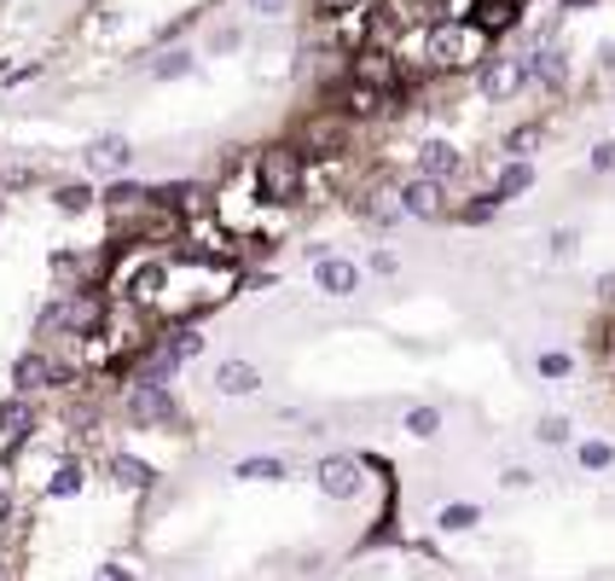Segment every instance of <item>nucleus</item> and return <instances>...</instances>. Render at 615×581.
<instances>
[{
	"label": "nucleus",
	"instance_id": "58836bf2",
	"mask_svg": "<svg viewBox=\"0 0 615 581\" xmlns=\"http://www.w3.org/2000/svg\"><path fill=\"white\" fill-rule=\"evenodd\" d=\"M12 523V494H7V483H0V529Z\"/></svg>",
	"mask_w": 615,
	"mask_h": 581
},
{
	"label": "nucleus",
	"instance_id": "9d476101",
	"mask_svg": "<svg viewBox=\"0 0 615 581\" xmlns=\"http://www.w3.org/2000/svg\"><path fill=\"white\" fill-rule=\"evenodd\" d=\"M64 384V367L53 361V349L36 343L12 361V395H41V390H59Z\"/></svg>",
	"mask_w": 615,
	"mask_h": 581
},
{
	"label": "nucleus",
	"instance_id": "c85d7f7f",
	"mask_svg": "<svg viewBox=\"0 0 615 581\" xmlns=\"http://www.w3.org/2000/svg\"><path fill=\"white\" fill-rule=\"evenodd\" d=\"M546 257L552 262H575L581 257V227H569V221L552 227V233H546Z\"/></svg>",
	"mask_w": 615,
	"mask_h": 581
},
{
	"label": "nucleus",
	"instance_id": "a878e982",
	"mask_svg": "<svg viewBox=\"0 0 615 581\" xmlns=\"http://www.w3.org/2000/svg\"><path fill=\"white\" fill-rule=\"evenodd\" d=\"M575 355H569V349H541V355H534V372H541L546 378V384H563V378H575Z\"/></svg>",
	"mask_w": 615,
	"mask_h": 581
},
{
	"label": "nucleus",
	"instance_id": "72a5a7b5",
	"mask_svg": "<svg viewBox=\"0 0 615 581\" xmlns=\"http://www.w3.org/2000/svg\"><path fill=\"white\" fill-rule=\"evenodd\" d=\"M500 489H511V494L534 489V471H528V465H505V471H500Z\"/></svg>",
	"mask_w": 615,
	"mask_h": 581
},
{
	"label": "nucleus",
	"instance_id": "f8f14e48",
	"mask_svg": "<svg viewBox=\"0 0 615 581\" xmlns=\"http://www.w3.org/2000/svg\"><path fill=\"white\" fill-rule=\"evenodd\" d=\"M413 169L430 174V181H458V174H465V151H458L447 134H430V140H419V151H413Z\"/></svg>",
	"mask_w": 615,
	"mask_h": 581
},
{
	"label": "nucleus",
	"instance_id": "7ed1b4c3",
	"mask_svg": "<svg viewBox=\"0 0 615 581\" xmlns=\"http://www.w3.org/2000/svg\"><path fill=\"white\" fill-rule=\"evenodd\" d=\"M122 419L134 424V431H174V424H186V413H181V401H174L169 384H128Z\"/></svg>",
	"mask_w": 615,
	"mask_h": 581
},
{
	"label": "nucleus",
	"instance_id": "e433bc0d",
	"mask_svg": "<svg viewBox=\"0 0 615 581\" xmlns=\"http://www.w3.org/2000/svg\"><path fill=\"white\" fill-rule=\"evenodd\" d=\"M250 12H262V18H285V12H291V0H250Z\"/></svg>",
	"mask_w": 615,
	"mask_h": 581
},
{
	"label": "nucleus",
	"instance_id": "423d86ee",
	"mask_svg": "<svg viewBox=\"0 0 615 581\" xmlns=\"http://www.w3.org/2000/svg\"><path fill=\"white\" fill-rule=\"evenodd\" d=\"M134 158H140V146L128 140L122 129L93 134L82 146V174H88V181H122V174H134Z\"/></svg>",
	"mask_w": 615,
	"mask_h": 581
},
{
	"label": "nucleus",
	"instance_id": "a211bd4d",
	"mask_svg": "<svg viewBox=\"0 0 615 581\" xmlns=\"http://www.w3.org/2000/svg\"><path fill=\"white\" fill-rule=\"evenodd\" d=\"M442 424H447V413L435 408V401H413V408L401 413V431L413 442H435V437H442Z\"/></svg>",
	"mask_w": 615,
	"mask_h": 581
},
{
	"label": "nucleus",
	"instance_id": "0eeeda50",
	"mask_svg": "<svg viewBox=\"0 0 615 581\" xmlns=\"http://www.w3.org/2000/svg\"><path fill=\"white\" fill-rule=\"evenodd\" d=\"M366 262H354V257H343V250H331L325 262H308V286H314L320 297H331V302H343V297H361L366 291Z\"/></svg>",
	"mask_w": 615,
	"mask_h": 581
},
{
	"label": "nucleus",
	"instance_id": "1a4fd4ad",
	"mask_svg": "<svg viewBox=\"0 0 615 581\" xmlns=\"http://www.w3.org/2000/svg\"><path fill=\"white\" fill-rule=\"evenodd\" d=\"M314 489L325 500H361L366 494V465L354 460V453H325L314 465Z\"/></svg>",
	"mask_w": 615,
	"mask_h": 581
},
{
	"label": "nucleus",
	"instance_id": "39448f33",
	"mask_svg": "<svg viewBox=\"0 0 615 581\" xmlns=\"http://www.w3.org/2000/svg\"><path fill=\"white\" fill-rule=\"evenodd\" d=\"M395 204H401L406 221H424V227H435V221H447V216H453L447 181H430V174H419V169L395 181Z\"/></svg>",
	"mask_w": 615,
	"mask_h": 581
},
{
	"label": "nucleus",
	"instance_id": "b1692460",
	"mask_svg": "<svg viewBox=\"0 0 615 581\" xmlns=\"http://www.w3.org/2000/svg\"><path fill=\"white\" fill-rule=\"evenodd\" d=\"M575 465L593 471V477L609 471V465H615V442H609V437H581V442H575Z\"/></svg>",
	"mask_w": 615,
	"mask_h": 581
},
{
	"label": "nucleus",
	"instance_id": "dca6fc26",
	"mask_svg": "<svg viewBox=\"0 0 615 581\" xmlns=\"http://www.w3.org/2000/svg\"><path fill=\"white\" fill-rule=\"evenodd\" d=\"M36 431V395H12V401H0V442H23Z\"/></svg>",
	"mask_w": 615,
	"mask_h": 581
},
{
	"label": "nucleus",
	"instance_id": "412c9836",
	"mask_svg": "<svg viewBox=\"0 0 615 581\" xmlns=\"http://www.w3.org/2000/svg\"><path fill=\"white\" fill-rule=\"evenodd\" d=\"M285 460H279V453H250V460H239L233 465V477L239 483H285Z\"/></svg>",
	"mask_w": 615,
	"mask_h": 581
},
{
	"label": "nucleus",
	"instance_id": "a19ab883",
	"mask_svg": "<svg viewBox=\"0 0 615 581\" xmlns=\"http://www.w3.org/2000/svg\"><path fill=\"white\" fill-rule=\"evenodd\" d=\"M0 7H7V0H0Z\"/></svg>",
	"mask_w": 615,
	"mask_h": 581
},
{
	"label": "nucleus",
	"instance_id": "ea45409f",
	"mask_svg": "<svg viewBox=\"0 0 615 581\" xmlns=\"http://www.w3.org/2000/svg\"><path fill=\"white\" fill-rule=\"evenodd\" d=\"M581 7H593V0H563V12H581Z\"/></svg>",
	"mask_w": 615,
	"mask_h": 581
},
{
	"label": "nucleus",
	"instance_id": "c756f323",
	"mask_svg": "<svg viewBox=\"0 0 615 581\" xmlns=\"http://www.w3.org/2000/svg\"><path fill=\"white\" fill-rule=\"evenodd\" d=\"M586 174H615V134L586 146Z\"/></svg>",
	"mask_w": 615,
	"mask_h": 581
},
{
	"label": "nucleus",
	"instance_id": "6e6552de",
	"mask_svg": "<svg viewBox=\"0 0 615 581\" xmlns=\"http://www.w3.org/2000/svg\"><path fill=\"white\" fill-rule=\"evenodd\" d=\"M349 76H354V82H366V88H377V93H401V88H406V64H401V53H390L383 41L361 47V53L349 59Z\"/></svg>",
	"mask_w": 615,
	"mask_h": 581
},
{
	"label": "nucleus",
	"instance_id": "6ab92c4d",
	"mask_svg": "<svg viewBox=\"0 0 615 581\" xmlns=\"http://www.w3.org/2000/svg\"><path fill=\"white\" fill-rule=\"evenodd\" d=\"M186 76H198L192 47H163V53L151 59V82H186Z\"/></svg>",
	"mask_w": 615,
	"mask_h": 581
},
{
	"label": "nucleus",
	"instance_id": "cd10ccee",
	"mask_svg": "<svg viewBox=\"0 0 615 581\" xmlns=\"http://www.w3.org/2000/svg\"><path fill=\"white\" fill-rule=\"evenodd\" d=\"M541 140H546L541 122H523V129H511V134L500 140V151H505V158H534V151H541Z\"/></svg>",
	"mask_w": 615,
	"mask_h": 581
},
{
	"label": "nucleus",
	"instance_id": "aec40b11",
	"mask_svg": "<svg viewBox=\"0 0 615 581\" xmlns=\"http://www.w3.org/2000/svg\"><path fill=\"white\" fill-rule=\"evenodd\" d=\"M476 523H482L476 500H447V507H435V529H442V535H471Z\"/></svg>",
	"mask_w": 615,
	"mask_h": 581
},
{
	"label": "nucleus",
	"instance_id": "c9c22d12",
	"mask_svg": "<svg viewBox=\"0 0 615 581\" xmlns=\"http://www.w3.org/2000/svg\"><path fill=\"white\" fill-rule=\"evenodd\" d=\"M593 297L604 302V309H615V268H604L598 280H593Z\"/></svg>",
	"mask_w": 615,
	"mask_h": 581
},
{
	"label": "nucleus",
	"instance_id": "f03ea898",
	"mask_svg": "<svg viewBox=\"0 0 615 581\" xmlns=\"http://www.w3.org/2000/svg\"><path fill=\"white\" fill-rule=\"evenodd\" d=\"M250 181H255V198L262 204H279L291 210L296 198L308 192V151L296 140H273L250 158Z\"/></svg>",
	"mask_w": 615,
	"mask_h": 581
},
{
	"label": "nucleus",
	"instance_id": "f257e3e1",
	"mask_svg": "<svg viewBox=\"0 0 615 581\" xmlns=\"http://www.w3.org/2000/svg\"><path fill=\"white\" fill-rule=\"evenodd\" d=\"M488 30H476L471 18H435L419 30V64L424 70H482L494 53H488Z\"/></svg>",
	"mask_w": 615,
	"mask_h": 581
},
{
	"label": "nucleus",
	"instance_id": "4468645a",
	"mask_svg": "<svg viewBox=\"0 0 615 581\" xmlns=\"http://www.w3.org/2000/svg\"><path fill=\"white\" fill-rule=\"evenodd\" d=\"M47 204H53L59 216H70V221H82V216H93L99 204H105V192L82 174V181H53L47 187Z\"/></svg>",
	"mask_w": 615,
	"mask_h": 581
},
{
	"label": "nucleus",
	"instance_id": "393cba45",
	"mask_svg": "<svg viewBox=\"0 0 615 581\" xmlns=\"http://www.w3.org/2000/svg\"><path fill=\"white\" fill-rule=\"evenodd\" d=\"M534 442L541 448H569L575 442V419L569 413H541L534 419Z\"/></svg>",
	"mask_w": 615,
	"mask_h": 581
},
{
	"label": "nucleus",
	"instance_id": "5701e85b",
	"mask_svg": "<svg viewBox=\"0 0 615 581\" xmlns=\"http://www.w3.org/2000/svg\"><path fill=\"white\" fill-rule=\"evenodd\" d=\"M88 489V465L82 460H59L53 477H47V500H75Z\"/></svg>",
	"mask_w": 615,
	"mask_h": 581
},
{
	"label": "nucleus",
	"instance_id": "2eb2a0df",
	"mask_svg": "<svg viewBox=\"0 0 615 581\" xmlns=\"http://www.w3.org/2000/svg\"><path fill=\"white\" fill-rule=\"evenodd\" d=\"M534 181H541V169H534V158H505V163L494 169L488 192L500 198V204H517V198H528V192H534Z\"/></svg>",
	"mask_w": 615,
	"mask_h": 581
},
{
	"label": "nucleus",
	"instance_id": "9b49d317",
	"mask_svg": "<svg viewBox=\"0 0 615 581\" xmlns=\"http://www.w3.org/2000/svg\"><path fill=\"white\" fill-rule=\"evenodd\" d=\"M210 390H215L221 401H244V395L262 390V367L244 361V355H221V361L210 367Z\"/></svg>",
	"mask_w": 615,
	"mask_h": 581
},
{
	"label": "nucleus",
	"instance_id": "f3484780",
	"mask_svg": "<svg viewBox=\"0 0 615 581\" xmlns=\"http://www.w3.org/2000/svg\"><path fill=\"white\" fill-rule=\"evenodd\" d=\"M111 477H117V489H128V494H145L151 483H158V471H151L140 453H111Z\"/></svg>",
	"mask_w": 615,
	"mask_h": 581
},
{
	"label": "nucleus",
	"instance_id": "2f4dec72",
	"mask_svg": "<svg viewBox=\"0 0 615 581\" xmlns=\"http://www.w3.org/2000/svg\"><path fill=\"white\" fill-rule=\"evenodd\" d=\"M239 41H244L239 23H221V30L210 36V53H215V59H221V53H239Z\"/></svg>",
	"mask_w": 615,
	"mask_h": 581
},
{
	"label": "nucleus",
	"instance_id": "7c9ffc66",
	"mask_svg": "<svg viewBox=\"0 0 615 581\" xmlns=\"http://www.w3.org/2000/svg\"><path fill=\"white\" fill-rule=\"evenodd\" d=\"M366 273H372V280H395V273H401V257H395L390 244H377L372 257H366Z\"/></svg>",
	"mask_w": 615,
	"mask_h": 581
},
{
	"label": "nucleus",
	"instance_id": "bb28decb",
	"mask_svg": "<svg viewBox=\"0 0 615 581\" xmlns=\"http://www.w3.org/2000/svg\"><path fill=\"white\" fill-rule=\"evenodd\" d=\"M500 210H505V204H500L494 192H476L471 204H453V221H465V227H488Z\"/></svg>",
	"mask_w": 615,
	"mask_h": 581
},
{
	"label": "nucleus",
	"instance_id": "ddd939ff",
	"mask_svg": "<svg viewBox=\"0 0 615 581\" xmlns=\"http://www.w3.org/2000/svg\"><path fill=\"white\" fill-rule=\"evenodd\" d=\"M528 70H534V88H546V93H563L575 82V64H569V53H563L557 41H534L528 47Z\"/></svg>",
	"mask_w": 615,
	"mask_h": 581
},
{
	"label": "nucleus",
	"instance_id": "4c0bfd02",
	"mask_svg": "<svg viewBox=\"0 0 615 581\" xmlns=\"http://www.w3.org/2000/svg\"><path fill=\"white\" fill-rule=\"evenodd\" d=\"M598 70H604V76L615 70V36H604V41H598Z\"/></svg>",
	"mask_w": 615,
	"mask_h": 581
},
{
	"label": "nucleus",
	"instance_id": "473e14b6",
	"mask_svg": "<svg viewBox=\"0 0 615 581\" xmlns=\"http://www.w3.org/2000/svg\"><path fill=\"white\" fill-rule=\"evenodd\" d=\"M314 7V18H325V23H337L343 12H354V7H366V0H308Z\"/></svg>",
	"mask_w": 615,
	"mask_h": 581
},
{
	"label": "nucleus",
	"instance_id": "4be33fe9",
	"mask_svg": "<svg viewBox=\"0 0 615 581\" xmlns=\"http://www.w3.org/2000/svg\"><path fill=\"white\" fill-rule=\"evenodd\" d=\"M471 23H476V30H488V36H505L511 23H517V0H476Z\"/></svg>",
	"mask_w": 615,
	"mask_h": 581
},
{
	"label": "nucleus",
	"instance_id": "f704fd0d",
	"mask_svg": "<svg viewBox=\"0 0 615 581\" xmlns=\"http://www.w3.org/2000/svg\"><path fill=\"white\" fill-rule=\"evenodd\" d=\"M93 581H140V570H134V564H122V559H105V564L93 570Z\"/></svg>",
	"mask_w": 615,
	"mask_h": 581
},
{
	"label": "nucleus",
	"instance_id": "20e7f679",
	"mask_svg": "<svg viewBox=\"0 0 615 581\" xmlns=\"http://www.w3.org/2000/svg\"><path fill=\"white\" fill-rule=\"evenodd\" d=\"M528 88H534L528 53H494L488 64L476 70V93L488 99V106H511V99H523Z\"/></svg>",
	"mask_w": 615,
	"mask_h": 581
}]
</instances>
